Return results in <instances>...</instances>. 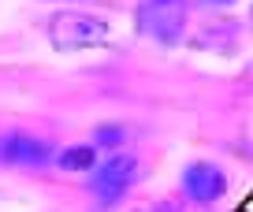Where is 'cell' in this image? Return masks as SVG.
<instances>
[{
  "mask_svg": "<svg viewBox=\"0 0 253 212\" xmlns=\"http://www.w3.org/2000/svg\"><path fill=\"white\" fill-rule=\"evenodd\" d=\"M182 190H186L194 201H216V197L227 190V179H223V171L212 168V164H190L186 175H182Z\"/></svg>",
  "mask_w": 253,
  "mask_h": 212,
  "instance_id": "3",
  "label": "cell"
},
{
  "mask_svg": "<svg viewBox=\"0 0 253 212\" xmlns=\"http://www.w3.org/2000/svg\"><path fill=\"white\" fill-rule=\"evenodd\" d=\"M134 182V160L130 157H116V160H108L104 168H97V175H93V190H97V197H101L104 205H112L116 197H123V190Z\"/></svg>",
  "mask_w": 253,
  "mask_h": 212,
  "instance_id": "2",
  "label": "cell"
},
{
  "mask_svg": "<svg viewBox=\"0 0 253 212\" xmlns=\"http://www.w3.org/2000/svg\"><path fill=\"white\" fill-rule=\"evenodd\" d=\"M60 164L63 168H89L93 164V149H67L60 157Z\"/></svg>",
  "mask_w": 253,
  "mask_h": 212,
  "instance_id": "5",
  "label": "cell"
},
{
  "mask_svg": "<svg viewBox=\"0 0 253 212\" xmlns=\"http://www.w3.org/2000/svg\"><path fill=\"white\" fill-rule=\"evenodd\" d=\"M48 38L60 52H75V48H89L108 41V23L97 15H82V11H63L48 23Z\"/></svg>",
  "mask_w": 253,
  "mask_h": 212,
  "instance_id": "1",
  "label": "cell"
},
{
  "mask_svg": "<svg viewBox=\"0 0 253 212\" xmlns=\"http://www.w3.org/2000/svg\"><path fill=\"white\" fill-rule=\"evenodd\" d=\"M4 160H15V164H45L52 157L48 141H34V138H8L4 149H0Z\"/></svg>",
  "mask_w": 253,
  "mask_h": 212,
  "instance_id": "4",
  "label": "cell"
}]
</instances>
